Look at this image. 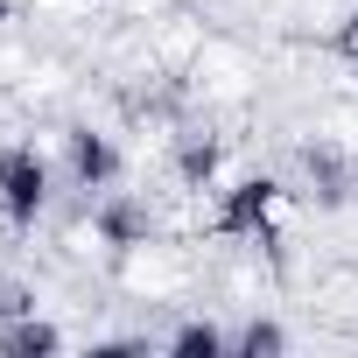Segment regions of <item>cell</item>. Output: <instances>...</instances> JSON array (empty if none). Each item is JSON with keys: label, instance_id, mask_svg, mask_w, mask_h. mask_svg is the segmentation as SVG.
<instances>
[{"label": "cell", "instance_id": "3957f363", "mask_svg": "<svg viewBox=\"0 0 358 358\" xmlns=\"http://www.w3.org/2000/svg\"><path fill=\"white\" fill-rule=\"evenodd\" d=\"M64 169H71L78 190H113V183H120V148H113V134L71 127V134H64Z\"/></svg>", "mask_w": 358, "mask_h": 358}, {"label": "cell", "instance_id": "277c9868", "mask_svg": "<svg viewBox=\"0 0 358 358\" xmlns=\"http://www.w3.org/2000/svg\"><path fill=\"white\" fill-rule=\"evenodd\" d=\"M92 232H99L106 246L134 253V246H148V239H155V218H148V204H141V197H120V190H106V197L92 204Z\"/></svg>", "mask_w": 358, "mask_h": 358}, {"label": "cell", "instance_id": "30bf717a", "mask_svg": "<svg viewBox=\"0 0 358 358\" xmlns=\"http://www.w3.org/2000/svg\"><path fill=\"white\" fill-rule=\"evenodd\" d=\"M36 309V295L22 288V281H0V323H8V316H29Z\"/></svg>", "mask_w": 358, "mask_h": 358}, {"label": "cell", "instance_id": "8fae6325", "mask_svg": "<svg viewBox=\"0 0 358 358\" xmlns=\"http://www.w3.org/2000/svg\"><path fill=\"white\" fill-rule=\"evenodd\" d=\"M351 78H358V50H351Z\"/></svg>", "mask_w": 358, "mask_h": 358}, {"label": "cell", "instance_id": "7c38bea8", "mask_svg": "<svg viewBox=\"0 0 358 358\" xmlns=\"http://www.w3.org/2000/svg\"><path fill=\"white\" fill-rule=\"evenodd\" d=\"M0 22H8V0H0Z\"/></svg>", "mask_w": 358, "mask_h": 358}, {"label": "cell", "instance_id": "6da1fadb", "mask_svg": "<svg viewBox=\"0 0 358 358\" xmlns=\"http://www.w3.org/2000/svg\"><path fill=\"white\" fill-rule=\"evenodd\" d=\"M274 211H281V183L274 176H239L232 190H218V232L225 239L274 246Z\"/></svg>", "mask_w": 358, "mask_h": 358}, {"label": "cell", "instance_id": "9c48e42d", "mask_svg": "<svg viewBox=\"0 0 358 358\" xmlns=\"http://www.w3.org/2000/svg\"><path fill=\"white\" fill-rule=\"evenodd\" d=\"M232 351H239V358H281V351H288V330H281L274 316H253V323L232 337Z\"/></svg>", "mask_w": 358, "mask_h": 358}, {"label": "cell", "instance_id": "8992f818", "mask_svg": "<svg viewBox=\"0 0 358 358\" xmlns=\"http://www.w3.org/2000/svg\"><path fill=\"white\" fill-rule=\"evenodd\" d=\"M64 351V330L50 323V316H8L0 323V358H57Z\"/></svg>", "mask_w": 358, "mask_h": 358}, {"label": "cell", "instance_id": "ba28073f", "mask_svg": "<svg viewBox=\"0 0 358 358\" xmlns=\"http://www.w3.org/2000/svg\"><path fill=\"white\" fill-rule=\"evenodd\" d=\"M169 351L176 358H218V351H232V337L218 323H176L169 330Z\"/></svg>", "mask_w": 358, "mask_h": 358}, {"label": "cell", "instance_id": "52a82bcc", "mask_svg": "<svg viewBox=\"0 0 358 358\" xmlns=\"http://www.w3.org/2000/svg\"><path fill=\"white\" fill-rule=\"evenodd\" d=\"M218 169H225V148L211 134H183V141H176V183H183V190H211Z\"/></svg>", "mask_w": 358, "mask_h": 358}, {"label": "cell", "instance_id": "5b68a950", "mask_svg": "<svg viewBox=\"0 0 358 358\" xmlns=\"http://www.w3.org/2000/svg\"><path fill=\"white\" fill-rule=\"evenodd\" d=\"M302 176H309V197H316V204H344V197H351V162H344L330 141H309V148H302Z\"/></svg>", "mask_w": 358, "mask_h": 358}, {"label": "cell", "instance_id": "7a4b0ae2", "mask_svg": "<svg viewBox=\"0 0 358 358\" xmlns=\"http://www.w3.org/2000/svg\"><path fill=\"white\" fill-rule=\"evenodd\" d=\"M50 204V169L36 148H8L0 155V211H8V225H36Z\"/></svg>", "mask_w": 358, "mask_h": 358}]
</instances>
